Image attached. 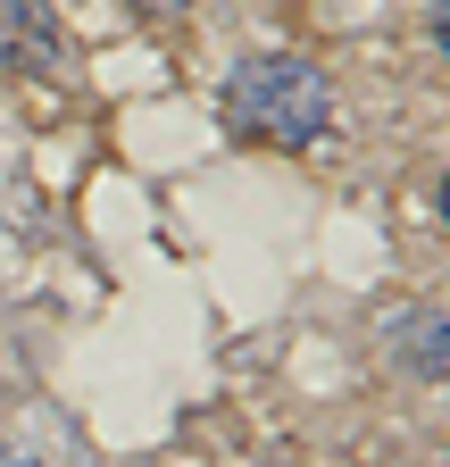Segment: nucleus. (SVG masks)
<instances>
[{
	"instance_id": "f257e3e1",
	"label": "nucleus",
	"mask_w": 450,
	"mask_h": 467,
	"mask_svg": "<svg viewBox=\"0 0 450 467\" xmlns=\"http://www.w3.org/2000/svg\"><path fill=\"white\" fill-rule=\"evenodd\" d=\"M225 126L251 142H317L333 126V84L309 58H251L225 84Z\"/></svg>"
},
{
	"instance_id": "f03ea898",
	"label": "nucleus",
	"mask_w": 450,
	"mask_h": 467,
	"mask_svg": "<svg viewBox=\"0 0 450 467\" xmlns=\"http://www.w3.org/2000/svg\"><path fill=\"white\" fill-rule=\"evenodd\" d=\"M0 50H34V67H59V26H50V0H0Z\"/></svg>"
},
{
	"instance_id": "7ed1b4c3",
	"label": "nucleus",
	"mask_w": 450,
	"mask_h": 467,
	"mask_svg": "<svg viewBox=\"0 0 450 467\" xmlns=\"http://www.w3.org/2000/svg\"><path fill=\"white\" fill-rule=\"evenodd\" d=\"M434 34H442V50H450V0H434Z\"/></svg>"
},
{
	"instance_id": "20e7f679",
	"label": "nucleus",
	"mask_w": 450,
	"mask_h": 467,
	"mask_svg": "<svg viewBox=\"0 0 450 467\" xmlns=\"http://www.w3.org/2000/svg\"><path fill=\"white\" fill-rule=\"evenodd\" d=\"M134 9H159V17H167V9H184V0H134Z\"/></svg>"
},
{
	"instance_id": "39448f33",
	"label": "nucleus",
	"mask_w": 450,
	"mask_h": 467,
	"mask_svg": "<svg viewBox=\"0 0 450 467\" xmlns=\"http://www.w3.org/2000/svg\"><path fill=\"white\" fill-rule=\"evenodd\" d=\"M0 467H26V459H17V451H0Z\"/></svg>"
},
{
	"instance_id": "423d86ee",
	"label": "nucleus",
	"mask_w": 450,
	"mask_h": 467,
	"mask_svg": "<svg viewBox=\"0 0 450 467\" xmlns=\"http://www.w3.org/2000/svg\"><path fill=\"white\" fill-rule=\"evenodd\" d=\"M442 217H450V184H442Z\"/></svg>"
}]
</instances>
